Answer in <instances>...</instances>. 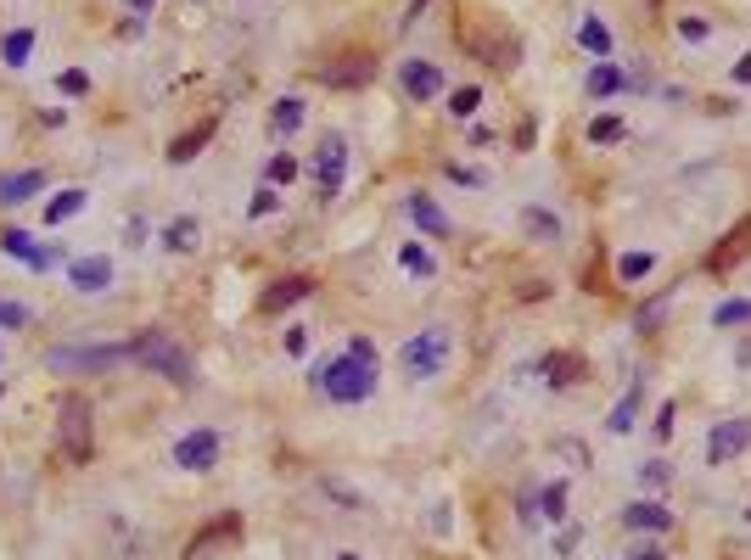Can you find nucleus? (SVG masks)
I'll return each instance as SVG.
<instances>
[{
	"mask_svg": "<svg viewBox=\"0 0 751 560\" xmlns=\"http://www.w3.org/2000/svg\"><path fill=\"white\" fill-rule=\"evenodd\" d=\"M746 236H751V219H740V230H735L729 241H723L718 252H712L707 264H712V269H729V258H740V252H746Z\"/></svg>",
	"mask_w": 751,
	"mask_h": 560,
	"instance_id": "f704fd0d",
	"label": "nucleus"
},
{
	"mask_svg": "<svg viewBox=\"0 0 751 560\" xmlns=\"http://www.w3.org/2000/svg\"><path fill=\"white\" fill-rule=\"evenodd\" d=\"M152 6H157V0H124V12H135V17H146Z\"/></svg>",
	"mask_w": 751,
	"mask_h": 560,
	"instance_id": "de8ad7c7",
	"label": "nucleus"
},
{
	"mask_svg": "<svg viewBox=\"0 0 751 560\" xmlns=\"http://www.w3.org/2000/svg\"><path fill=\"white\" fill-rule=\"evenodd\" d=\"M225 538H241V510H225V516H213L208 527H197L191 544H185V555L197 560V555H208L213 544H225Z\"/></svg>",
	"mask_w": 751,
	"mask_h": 560,
	"instance_id": "4468645a",
	"label": "nucleus"
},
{
	"mask_svg": "<svg viewBox=\"0 0 751 560\" xmlns=\"http://www.w3.org/2000/svg\"><path fill=\"white\" fill-rule=\"evenodd\" d=\"M270 129H275V135H298V129H303V101L298 96L275 101V107H270Z\"/></svg>",
	"mask_w": 751,
	"mask_h": 560,
	"instance_id": "b1692460",
	"label": "nucleus"
},
{
	"mask_svg": "<svg viewBox=\"0 0 751 560\" xmlns=\"http://www.w3.org/2000/svg\"><path fill=\"white\" fill-rule=\"evenodd\" d=\"M522 230L533 241H555V236H561V219H555L550 208H522Z\"/></svg>",
	"mask_w": 751,
	"mask_h": 560,
	"instance_id": "a878e982",
	"label": "nucleus"
},
{
	"mask_svg": "<svg viewBox=\"0 0 751 560\" xmlns=\"http://www.w3.org/2000/svg\"><path fill=\"white\" fill-rule=\"evenodd\" d=\"M57 448L68 465H90L96 460V409L85 392H62L57 404Z\"/></svg>",
	"mask_w": 751,
	"mask_h": 560,
	"instance_id": "f257e3e1",
	"label": "nucleus"
},
{
	"mask_svg": "<svg viewBox=\"0 0 751 560\" xmlns=\"http://www.w3.org/2000/svg\"><path fill=\"white\" fill-rule=\"evenodd\" d=\"M651 269H656V252H623V258H617V280H623V286H639Z\"/></svg>",
	"mask_w": 751,
	"mask_h": 560,
	"instance_id": "c756f323",
	"label": "nucleus"
},
{
	"mask_svg": "<svg viewBox=\"0 0 751 560\" xmlns=\"http://www.w3.org/2000/svg\"><path fill=\"white\" fill-rule=\"evenodd\" d=\"M163 247H169V252H197V247H202V224L191 219V213L169 219V230H163Z\"/></svg>",
	"mask_w": 751,
	"mask_h": 560,
	"instance_id": "aec40b11",
	"label": "nucleus"
},
{
	"mask_svg": "<svg viewBox=\"0 0 751 560\" xmlns=\"http://www.w3.org/2000/svg\"><path fill=\"white\" fill-rule=\"evenodd\" d=\"M135 359V342H107V348H79V342H62V348L45 353L51 370H113V364Z\"/></svg>",
	"mask_w": 751,
	"mask_h": 560,
	"instance_id": "20e7f679",
	"label": "nucleus"
},
{
	"mask_svg": "<svg viewBox=\"0 0 751 560\" xmlns=\"http://www.w3.org/2000/svg\"><path fill=\"white\" fill-rule=\"evenodd\" d=\"M639 488H667V465H662V460L639 465Z\"/></svg>",
	"mask_w": 751,
	"mask_h": 560,
	"instance_id": "ea45409f",
	"label": "nucleus"
},
{
	"mask_svg": "<svg viewBox=\"0 0 751 560\" xmlns=\"http://www.w3.org/2000/svg\"><path fill=\"white\" fill-rule=\"evenodd\" d=\"M68 286H73V292H85V297L107 292V286H113V258H107V252H85V258H68Z\"/></svg>",
	"mask_w": 751,
	"mask_h": 560,
	"instance_id": "9d476101",
	"label": "nucleus"
},
{
	"mask_svg": "<svg viewBox=\"0 0 751 560\" xmlns=\"http://www.w3.org/2000/svg\"><path fill=\"white\" fill-rule=\"evenodd\" d=\"M34 314H29V303H0V331H23Z\"/></svg>",
	"mask_w": 751,
	"mask_h": 560,
	"instance_id": "e433bc0d",
	"label": "nucleus"
},
{
	"mask_svg": "<svg viewBox=\"0 0 751 560\" xmlns=\"http://www.w3.org/2000/svg\"><path fill=\"white\" fill-rule=\"evenodd\" d=\"M337 560H359V555H337Z\"/></svg>",
	"mask_w": 751,
	"mask_h": 560,
	"instance_id": "3c124183",
	"label": "nucleus"
},
{
	"mask_svg": "<svg viewBox=\"0 0 751 560\" xmlns=\"http://www.w3.org/2000/svg\"><path fill=\"white\" fill-rule=\"evenodd\" d=\"M275 208H281V191H275V185H258V196H253V208L247 213H253V219H270Z\"/></svg>",
	"mask_w": 751,
	"mask_h": 560,
	"instance_id": "4c0bfd02",
	"label": "nucleus"
},
{
	"mask_svg": "<svg viewBox=\"0 0 751 560\" xmlns=\"http://www.w3.org/2000/svg\"><path fill=\"white\" fill-rule=\"evenodd\" d=\"M398 84H404V96L410 101H438L443 96L438 62H421V56H404V62H398Z\"/></svg>",
	"mask_w": 751,
	"mask_h": 560,
	"instance_id": "9b49d317",
	"label": "nucleus"
},
{
	"mask_svg": "<svg viewBox=\"0 0 751 560\" xmlns=\"http://www.w3.org/2000/svg\"><path fill=\"white\" fill-rule=\"evenodd\" d=\"M628 560H667V549H656V544H634V549H628Z\"/></svg>",
	"mask_w": 751,
	"mask_h": 560,
	"instance_id": "a18cd8bd",
	"label": "nucleus"
},
{
	"mask_svg": "<svg viewBox=\"0 0 751 560\" xmlns=\"http://www.w3.org/2000/svg\"><path fill=\"white\" fill-rule=\"evenodd\" d=\"M443 174H449L454 185H471V191L482 185V168H466V163H443Z\"/></svg>",
	"mask_w": 751,
	"mask_h": 560,
	"instance_id": "58836bf2",
	"label": "nucleus"
},
{
	"mask_svg": "<svg viewBox=\"0 0 751 560\" xmlns=\"http://www.w3.org/2000/svg\"><path fill=\"white\" fill-rule=\"evenodd\" d=\"M578 538H583V532H578V527H567L561 538H555V555H572V549H578Z\"/></svg>",
	"mask_w": 751,
	"mask_h": 560,
	"instance_id": "c03bdc74",
	"label": "nucleus"
},
{
	"mask_svg": "<svg viewBox=\"0 0 751 560\" xmlns=\"http://www.w3.org/2000/svg\"><path fill=\"white\" fill-rule=\"evenodd\" d=\"M639 398H645V387H639V381H634V387L623 392V404L611 409L606 432H617V437H623V432H634V420H639Z\"/></svg>",
	"mask_w": 751,
	"mask_h": 560,
	"instance_id": "5701e85b",
	"label": "nucleus"
},
{
	"mask_svg": "<svg viewBox=\"0 0 751 560\" xmlns=\"http://www.w3.org/2000/svg\"><path fill=\"white\" fill-rule=\"evenodd\" d=\"M213 129H219V118H202L197 129H185V135H174V146L163 157H169L174 168H185V163H197L202 152H208V140H213Z\"/></svg>",
	"mask_w": 751,
	"mask_h": 560,
	"instance_id": "f3484780",
	"label": "nucleus"
},
{
	"mask_svg": "<svg viewBox=\"0 0 751 560\" xmlns=\"http://www.w3.org/2000/svg\"><path fill=\"white\" fill-rule=\"evenodd\" d=\"M410 12H426V0H410Z\"/></svg>",
	"mask_w": 751,
	"mask_h": 560,
	"instance_id": "8fccbe9b",
	"label": "nucleus"
},
{
	"mask_svg": "<svg viewBox=\"0 0 751 560\" xmlns=\"http://www.w3.org/2000/svg\"><path fill=\"white\" fill-rule=\"evenodd\" d=\"M735 84H751V56H740L735 62Z\"/></svg>",
	"mask_w": 751,
	"mask_h": 560,
	"instance_id": "09e8293b",
	"label": "nucleus"
},
{
	"mask_svg": "<svg viewBox=\"0 0 751 560\" xmlns=\"http://www.w3.org/2000/svg\"><path fill=\"white\" fill-rule=\"evenodd\" d=\"M578 40H583V51H595L600 62L611 56V28L600 23V17H583V23H578Z\"/></svg>",
	"mask_w": 751,
	"mask_h": 560,
	"instance_id": "7c9ffc66",
	"label": "nucleus"
},
{
	"mask_svg": "<svg viewBox=\"0 0 751 560\" xmlns=\"http://www.w3.org/2000/svg\"><path fill=\"white\" fill-rule=\"evenodd\" d=\"M443 107H449V118H471V112L482 107V84H460V90H449Z\"/></svg>",
	"mask_w": 751,
	"mask_h": 560,
	"instance_id": "2f4dec72",
	"label": "nucleus"
},
{
	"mask_svg": "<svg viewBox=\"0 0 751 560\" xmlns=\"http://www.w3.org/2000/svg\"><path fill=\"white\" fill-rule=\"evenodd\" d=\"M751 448V415H729L707 432V465H729Z\"/></svg>",
	"mask_w": 751,
	"mask_h": 560,
	"instance_id": "0eeeda50",
	"label": "nucleus"
},
{
	"mask_svg": "<svg viewBox=\"0 0 751 560\" xmlns=\"http://www.w3.org/2000/svg\"><path fill=\"white\" fill-rule=\"evenodd\" d=\"M303 348H309V336H303V331H298V325H292V331H286V353H292V359H298V353H303Z\"/></svg>",
	"mask_w": 751,
	"mask_h": 560,
	"instance_id": "49530a36",
	"label": "nucleus"
},
{
	"mask_svg": "<svg viewBox=\"0 0 751 560\" xmlns=\"http://www.w3.org/2000/svg\"><path fill=\"white\" fill-rule=\"evenodd\" d=\"M57 90H62V96H90V73H85V68L57 73Z\"/></svg>",
	"mask_w": 751,
	"mask_h": 560,
	"instance_id": "c9c22d12",
	"label": "nucleus"
},
{
	"mask_svg": "<svg viewBox=\"0 0 751 560\" xmlns=\"http://www.w3.org/2000/svg\"><path fill=\"white\" fill-rule=\"evenodd\" d=\"M29 51H34V28H12V34L0 40V62H6V68H23Z\"/></svg>",
	"mask_w": 751,
	"mask_h": 560,
	"instance_id": "393cba45",
	"label": "nucleus"
},
{
	"mask_svg": "<svg viewBox=\"0 0 751 560\" xmlns=\"http://www.w3.org/2000/svg\"><path fill=\"white\" fill-rule=\"evenodd\" d=\"M135 364H146V370H157V376L169 381V387H197V364H191V353L174 342L169 331H141L135 336Z\"/></svg>",
	"mask_w": 751,
	"mask_h": 560,
	"instance_id": "7ed1b4c3",
	"label": "nucleus"
},
{
	"mask_svg": "<svg viewBox=\"0 0 751 560\" xmlns=\"http://www.w3.org/2000/svg\"><path fill=\"white\" fill-rule=\"evenodd\" d=\"M0 398H6V387H0Z\"/></svg>",
	"mask_w": 751,
	"mask_h": 560,
	"instance_id": "603ef678",
	"label": "nucleus"
},
{
	"mask_svg": "<svg viewBox=\"0 0 751 560\" xmlns=\"http://www.w3.org/2000/svg\"><path fill=\"white\" fill-rule=\"evenodd\" d=\"M0 252H6V258H17V264H29V269H51V264H57V252H51V247H34L29 230H0Z\"/></svg>",
	"mask_w": 751,
	"mask_h": 560,
	"instance_id": "2eb2a0df",
	"label": "nucleus"
},
{
	"mask_svg": "<svg viewBox=\"0 0 751 560\" xmlns=\"http://www.w3.org/2000/svg\"><path fill=\"white\" fill-rule=\"evenodd\" d=\"M539 516L567 521V482H550V488H539Z\"/></svg>",
	"mask_w": 751,
	"mask_h": 560,
	"instance_id": "72a5a7b5",
	"label": "nucleus"
},
{
	"mask_svg": "<svg viewBox=\"0 0 751 560\" xmlns=\"http://www.w3.org/2000/svg\"><path fill=\"white\" fill-rule=\"evenodd\" d=\"M398 364H404L415 381H432L443 364H449V331H438V325H432V331L410 336V342L398 348Z\"/></svg>",
	"mask_w": 751,
	"mask_h": 560,
	"instance_id": "39448f33",
	"label": "nucleus"
},
{
	"mask_svg": "<svg viewBox=\"0 0 751 560\" xmlns=\"http://www.w3.org/2000/svg\"><path fill=\"white\" fill-rule=\"evenodd\" d=\"M314 79L326 84V90H365V84L376 79V56L370 51H342V56H331Z\"/></svg>",
	"mask_w": 751,
	"mask_h": 560,
	"instance_id": "423d86ee",
	"label": "nucleus"
},
{
	"mask_svg": "<svg viewBox=\"0 0 751 560\" xmlns=\"http://www.w3.org/2000/svg\"><path fill=\"white\" fill-rule=\"evenodd\" d=\"M751 320V297H723L718 308H712V325L718 331H735V325H746Z\"/></svg>",
	"mask_w": 751,
	"mask_h": 560,
	"instance_id": "cd10ccee",
	"label": "nucleus"
},
{
	"mask_svg": "<svg viewBox=\"0 0 751 560\" xmlns=\"http://www.w3.org/2000/svg\"><path fill=\"white\" fill-rule=\"evenodd\" d=\"M314 387L326 392L331 404H365L376 398V364H359L354 353H337L314 370Z\"/></svg>",
	"mask_w": 751,
	"mask_h": 560,
	"instance_id": "f03ea898",
	"label": "nucleus"
},
{
	"mask_svg": "<svg viewBox=\"0 0 751 560\" xmlns=\"http://www.w3.org/2000/svg\"><path fill=\"white\" fill-rule=\"evenodd\" d=\"M90 191H79V185H68V191H57L51 202H45V224H68L73 213H85Z\"/></svg>",
	"mask_w": 751,
	"mask_h": 560,
	"instance_id": "4be33fe9",
	"label": "nucleus"
},
{
	"mask_svg": "<svg viewBox=\"0 0 751 560\" xmlns=\"http://www.w3.org/2000/svg\"><path fill=\"white\" fill-rule=\"evenodd\" d=\"M623 527L662 538V532H673V510H667V504H656V499H634V504H623Z\"/></svg>",
	"mask_w": 751,
	"mask_h": 560,
	"instance_id": "ddd939ff",
	"label": "nucleus"
},
{
	"mask_svg": "<svg viewBox=\"0 0 751 560\" xmlns=\"http://www.w3.org/2000/svg\"><path fill=\"white\" fill-rule=\"evenodd\" d=\"M673 415H679V404H662V409H656V437H673Z\"/></svg>",
	"mask_w": 751,
	"mask_h": 560,
	"instance_id": "79ce46f5",
	"label": "nucleus"
},
{
	"mask_svg": "<svg viewBox=\"0 0 751 560\" xmlns=\"http://www.w3.org/2000/svg\"><path fill=\"white\" fill-rule=\"evenodd\" d=\"M679 34L684 40H707L712 28H707V17H679Z\"/></svg>",
	"mask_w": 751,
	"mask_h": 560,
	"instance_id": "a19ab883",
	"label": "nucleus"
},
{
	"mask_svg": "<svg viewBox=\"0 0 751 560\" xmlns=\"http://www.w3.org/2000/svg\"><path fill=\"white\" fill-rule=\"evenodd\" d=\"M583 84H589V96H595V101H606V96H617L628 79H623V68L606 56V62H595V68H589V79H583Z\"/></svg>",
	"mask_w": 751,
	"mask_h": 560,
	"instance_id": "412c9836",
	"label": "nucleus"
},
{
	"mask_svg": "<svg viewBox=\"0 0 751 560\" xmlns=\"http://www.w3.org/2000/svg\"><path fill=\"white\" fill-rule=\"evenodd\" d=\"M746 521H751V510H746Z\"/></svg>",
	"mask_w": 751,
	"mask_h": 560,
	"instance_id": "864d4df0",
	"label": "nucleus"
},
{
	"mask_svg": "<svg viewBox=\"0 0 751 560\" xmlns=\"http://www.w3.org/2000/svg\"><path fill=\"white\" fill-rule=\"evenodd\" d=\"M342 174H348V140L326 135L320 140V152H314V180H320V196H326V202L342 191Z\"/></svg>",
	"mask_w": 751,
	"mask_h": 560,
	"instance_id": "1a4fd4ad",
	"label": "nucleus"
},
{
	"mask_svg": "<svg viewBox=\"0 0 751 560\" xmlns=\"http://www.w3.org/2000/svg\"><path fill=\"white\" fill-rule=\"evenodd\" d=\"M219 432H213V426H191V432L180 437V443H174V465H180V471H213V465H219Z\"/></svg>",
	"mask_w": 751,
	"mask_h": 560,
	"instance_id": "6e6552de",
	"label": "nucleus"
},
{
	"mask_svg": "<svg viewBox=\"0 0 751 560\" xmlns=\"http://www.w3.org/2000/svg\"><path fill=\"white\" fill-rule=\"evenodd\" d=\"M539 376L550 381V387H572V381H583V359L578 353H544Z\"/></svg>",
	"mask_w": 751,
	"mask_h": 560,
	"instance_id": "6ab92c4d",
	"label": "nucleus"
},
{
	"mask_svg": "<svg viewBox=\"0 0 751 560\" xmlns=\"http://www.w3.org/2000/svg\"><path fill=\"white\" fill-rule=\"evenodd\" d=\"M292 180H298V157H292V152H275L270 168H264V185H275V191H281V185H292Z\"/></svg>",
	"mask_w": 751,
	"mask_h": 560,
	"instance_id": "473e14b6",
	"label": "nucleus"
},
{
	"mask_svg": "<svg viewBox=\"0 0 751 560\" xmlns=\"http://www.w3.org/2000/svg\"><path fill=\"white\" fill-rule=\"evenodd\" d=\"M303 297H314V275H286V280H270V286H264V297H258V314H281V308L303 303Z\"/></svg>",
	"mask_w": 751,
	"mask_h": 560,
	"instance_id": "f8f14e48",
	"label": "nucleus"
},
{
	"mask_svg": "<svg viewBox=\"0 0 751 560\" xmlns=\"http://www.w3.org/2000/svg\"><path fill=\"white\" fill-rule=\"evenodd\" d=\"M45 191V168H17V174H0V208H17L29 196Z\"/></svg>",
	"mask_w": 751,
	"mask_h": 560,
	"instance_id": "a211bd4d",
	"label": "nucleus"
},
{
	"mask_svg": "<svg viewBox=\"0 0 751 560\" xmlns=\"http://www.w3.org/2000/svg\"><path fill=\"white\" fill-rule=\"evenodd\" d=\"M404 208H410L415 224H421V236H438V241H443V236L454 230L449 213L438 208V196H432V191H410V202H404Z\"/></svg>",
	"mask_w": 751,
	"mask_h": 560,
	"instance_id": "dca6fc26",
	"label": "nucleus"
},
{
	"mask_svg": "<svg viewBox=\"0 0 751 560\" xmlns=\"http://www.w3.org/2000/svg\"><path fill=\"white\" fill-rule=\"evenodd\" d=\"M398 264L410 269V275H421V280L438 275V258H432V252H426L421 241H404V247H398Z\"/></svg>",
	"mask_w": 751,
	"mask_h": 560,
	"instance_id": "bb28decb",
	"label": "nucleus"
},
{
	"mask_svg": "<svg viewBox=\"0 0 751 560\" xmlns=\"http://www.w3.org/2000/svg\"><path fill=\"white\" fill-rule=\"evenodd\" d=\"M348 353H354L359 364H376V342H365V336H354V342H348Z\"/></svg>",
	"mask_w": 751,
	"mask_h": 560,
	"instance_id": "37998d69",
	"label": "nucleus"
},
{
	"mask_svg": "<svg viewBox=\"0 0 751 560\" xmlns=\"http://www.w3.org/2000/svg\"><path fill=\"white\" fill-rule=\"evenodd\" d=\"M623 135H628V124L617 112H595V118H589V140H595V146H617Z\"/></svg>",
	"mask_w": 751,
	"mask_h": 560,
	"instance_id": "c85d7f7f",
	"label": "nucleus"
}]
</instances>
